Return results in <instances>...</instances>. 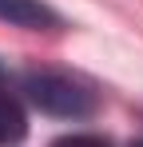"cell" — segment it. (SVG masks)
<instances>
[{
	"label": "cell",
	"mask_w": 143,
	"mask_h": 147,
	"mask_svg": "<svg viewBox=\"0 0 143 147\" xmlns=\"http://www.w3.org/2000/svg\"><path fill=\"white\" fill-rule=\"evenodd\" d=\"M28 99L48 111V115H64V119H80L92 111V92L84 84H76L68 76H56V72H40L28 80Z\"/></svg>",
	"instance_id": "obj_1"
},
{
	"label": "cell",
	"mask_w": 143,
	"mask_h": 147,
	"mask_svg": "<svg viewBox=\"0 0 143 147\" xmlns=\"http://www.w3.org/2000/svg\"><path fill=\"white\" fill-rule=\"evenodd\" d=\"M0 20H8L16 28H32V32L60 24V16L48 4H40V0H0Z\"/></svg>",
	"instance_id": "obj_2"
},
{
	"label": "cell",
	"mask_w": 143,
	"mask_h": 147,
	"mask_svg": "<svg viewBox=\"0 0 143 147\" xmlns=\"http://www.w3.org/2000/svg\"><path fill=\"white\" fill-rule=\"evenodd\" d=\"M28 131V119H24V107L8 92H0V147H16Z\"/></svg>",
	"instance_id": "obj_3"
},
{
	"label": "cell",
	"mask_w": 143,
	"mask_h": 147,
	"mask_svg": "<svg viewBox=\"0 0 143 147\" xmlns=\"http://www.w3.org/2000/svg\"><path fill=\"white\" fill-rule=\"evenodd\" d=\"M52 147H107L99 135H88V131H76V135H60Z\"/></svg>",
	"instance_id": "obj_4"
},
{
	"label": "cell",
	"mask_w": 143,
	"mask_h": 147,
	"mask_svg": "<svg viewBox=\"0 0 143 147\" xmlns=\"http://www.w3.org/2000/svg\"><path fill=\"white\" fill-rule=\"evenodd\" d=\"M0 80H4V72H0Z\"/></svg>",
	"instance_id": "obj_5"
},
{
	"label": "cell",
	"mask_w": 143,
	"mask_h": 147,
	"mask_svg": "<svg viewBox=\"0 0 143 147\" xmlns=\"http://www.w3.org/2000/svg\"><path fill=\"white\" fill-rule=\"evenodd\" d=\"M135 147H143V143H135Z\"/></svg>",
	"instance_id": "obj_6"
}]
</instances>
